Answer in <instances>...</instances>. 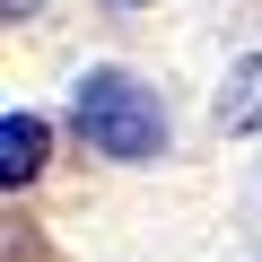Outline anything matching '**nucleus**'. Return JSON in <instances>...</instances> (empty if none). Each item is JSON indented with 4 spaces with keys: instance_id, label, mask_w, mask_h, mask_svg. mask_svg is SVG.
<instances>
[{
    "instance_id": "f257e3e1",
    "label": "nucleus",
    "mask_w": 262,
    "mask_h": 262,
    "mask_svg": "<svg viewBox=\"0 0 262 262\" xmlns=\"http://www.w3.org/2000/svg\"><path fill=\"white\" fill-rule=\"evenodd\" d=\"M70 122H79V140L114 166H149L166 149V105L149 79H131V70H88L70 88Z\"/></svg>"
},
{
    "instance_id": "f03ea898",
    "label": "nucleus",
    "mask_w": 262,
    "mask_h": 262,
    "mask_svg": "<svg viewBox=\"0 0 262 262\" xmlns=\"http://www.w3.org/2000/svg\"><path fill=\"white\" fill-rule=\"evenodd\" d=\"M44 149H53V131H44V114H9L0 122V184H35L44 175Z\"/></svg>"
},
{
    "instance_id": "7ed1b4c3",
    "label": "nucleus",
    "mask_w": 262,
    "mask_h": 262,
    "mask_svg": "<svg viewBox=\"0 0 262 262\" xmlns=\"http://www.w3.org/2000/svg\"><path fill=\"white\" fill-rule=\"evenodd\" d=\"M227 88H236V96H219V122H227V131H253V122H262V53H253Z\"/></svg>"
},
{
    "instance_id": "20e7f679",
    "label": "nucleus",
    "mask_w": 262,
    "mask_h": 262,
    "mask_svg": "<svg viewBox=\"0 0 262 262\" xmlns=\"http://www.w3.org/2000/svg\"><path fill=\"white\" fill-rule=\"evenodd\" d=\"M0 9H9V18H35V0H0Z\"/></svg>"
},
{
    "instance_id": "39448f33",
    "label": "nucleus",
    "mask_w": 262,
    "mask_h": 262,
    "mask_svg": "<svg viewBox=\"0 0 262 262\" xmlns=\"http://www.w3.org/2000/svg\"><path fill=\"white\" fill-rule=\"evenodd\" d=\"M122 9H140V0H122Z\"/></svg>"
}]
</instances>
